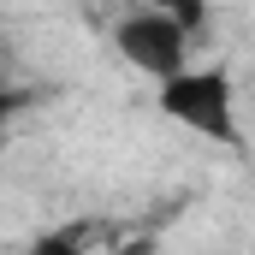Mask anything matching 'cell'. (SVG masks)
I'll use <instances>...</instances> for the list:
<instances>
[{
  "instance_id": "277c9868",
  "label": "cell",
  "mask_w": 255,
  "mask_h": 255,
  "mask_svg": "<svg viewBox=\"0 0 255 255\" xmlns=\"http://www.w3.org/2000/svg\"><path fill=\"white\" fill-rule=\"evenodd\" d=\"M154 12H166V18H178V24H202V12H208V0H148Z\"/></svg>"
},
{
  "instance_id": "7a4b0ae2",
  "label": "cell",
  "mask_w": 255,
  "mask_h": 255,
  "mask_svg": "<svg viewBox=\"0 0 255 255\" xmlns=\"http://www.w3.org/2000/svg\"><path fill=\"white\" fill-rule=\"evenodd\" d=\"M113 48L125 54L130 71L166 83V77H178V71L190 65V24H178V18L142 6V12H130V18L113 24Z\"/></svg>"
},
{
  "instance_id": "3957f363",
  "label": "cell",
  "mask_w": 255,
  "mask_h": 255,
  "mask_svg": "<svg viewBox=\"0 0 255 255\" xmlns=\"http://www.w3.org/2000/svg\"><path fill=\"white\" fill-rule=\"evenodd\" d=\"M30 255H89V250H83V238H77V232H48V238H36V244H30Z\"/></svg>"
},
{
  "instance_id": "6da1fadb",
  "label": "cell",
  "mask_w": 255,
  "mask_h": 255,
  "mask_svg": "<svg viewBox=\"0 0 255 255\" xmlns=\"http://www.w3.org/2000/svg\"><path fill=\"white\" fill-rule=\"evenodd\" d=\"M160 89V113L172 125H184L202 142H220V148H238L244 125H238V83L226 65H184L178 77L154 83Z\"/></svg>"
},
{
  "instance_id": "5b68a950",
  "label": "cell",
  "mask_w": 255,
  "mask_h": 255,
  "mask_svg": "<svg viewBox=\"0 0 255 255\" xmlns=\"http://www.w3.org/2000/svg\"><path fill=\"white\" fill-rule=\"evenodd\" d=\"M24 113V95H12V89H0V148H6V136H12V119Z\"/></svg>"
}]
</instances>
